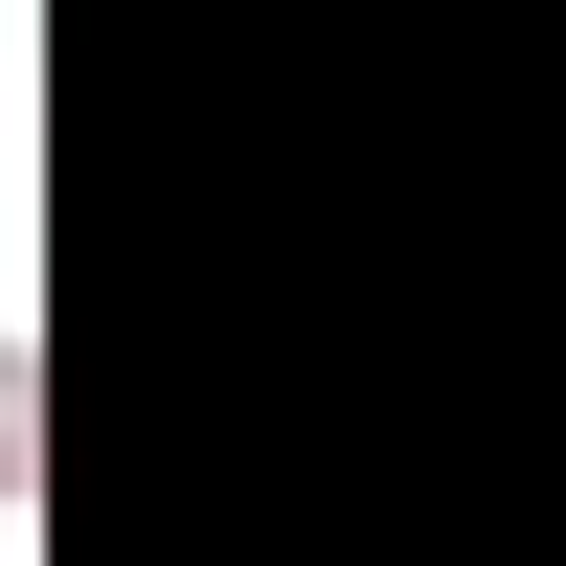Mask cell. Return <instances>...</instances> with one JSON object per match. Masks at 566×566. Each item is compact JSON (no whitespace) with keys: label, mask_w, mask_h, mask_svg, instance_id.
<instances>
[{"label":"cell","mask_w":566,"mask_h":566,"mask_svg":"<svg viewBox=\"0 0 566 566\" xmlns=\"http://www.w3.org/2000/svg\"><path fill=\"white\" fill-rule=\"evenodd\" d=\"M23 453H45V386H23V340H0V499H23Z\"/></svg>","instance_id":"cell-1"}]
</instances>
